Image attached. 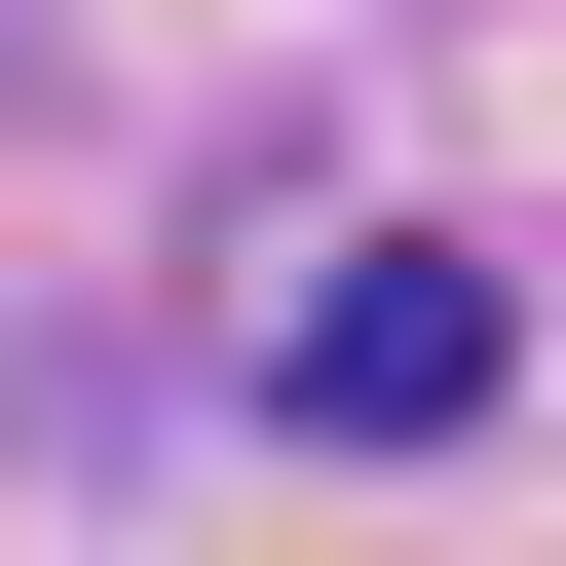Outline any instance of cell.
I'll return each instance as SVG.
<instances>
[{"label":"cell","instance_id":"obj_1","mask_svg":"<svg viewBox=\"0 0 566 566\" xmlns=\"http://www.w3.org/2000/svg\"><path fill=\"white\" fill-rule=\"evenodd\" d=\"M491 340H528V303H491V264H416V227H378V264H303V416H340V453H453V416H491Z\"/></svg>","mask_w":566,"mask_h":566}]
</instances>
